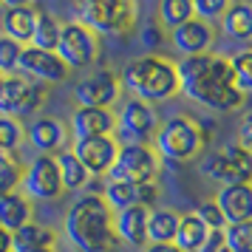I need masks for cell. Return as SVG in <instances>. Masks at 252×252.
Returning <instances> with one entry per match:
<instances>
[{
    "label": "cell",
    "mask_w": 252,
    "mask_h": 252,
    "mask_svg": "<svg viewBox=\"0 0 252 252\" xmlns=\"http://www.w3.org/2000/svg\"><path fill=\"white\" fill-rule=\"evenodd\" d=\"M179 74V94H184L190 102L201 105L207 111H238L244 105V94L232 82L229 60L221 54H195V57H182L176 63Z\"/></svg>",
    "instance_id": "1"
},
{
    "label": "cell",
    "mask_w": 252,
    "mask_h": 252,
    "mask_svg": "<svg viewBox=\"0 0 252 252\" xmlns=\"http://www.w3.org/2000/svg\"><path fill=\"white\" fill-rule=\"evenodd\" d=\"M65 238L80 252H114L119 247L114 229V210L102 195H82L65 213Z\"/></svg>",
    "instance_id": "2"
},
{
    "label": "cell",
    "mask_w": 252,
    "mask_h": 252,
    "mask_svg": "<svg viewBox=\"0 0 252 252\" xmlns=\"http://www.w3.org/2000/svg\"><path fill=\"white\" fill-rule=\"evenodd\" d=\"M122 88L130 91L142 102H167L173 96H179V74H176V63L161 54H145V57H133L125 63V68L119 74Z\"/></svg>",
    "instance_id": "3"
},
{
    "label": "cell",
    "mask_w": 252,
    "mask_h": 252,
    "mask_svg": "<svg viewBox=\"0 0 252 252\" xmlns=\"http://www.w3.org/2000/svg\"><path fill=\"white\" fill-rule=\"evenodd\" d=\"M136 0H77L74 20L96 37H122L136 26Z\"/></svg>",
    "instance_id": "4"
},
{
    "label": "cell",
    "mask_w": 252,
    "mask_h": 252,
    "mask_svg": "<svg viewBox=\"0 0 252 252\" xmlns=\"http://www.w3.org/2000/svg\"><path fill=\"white\" fill-rule=\"evenodd\" d=\"M207 139L201 133V127L195 119L190 116H170L164 119L153 136V150L156 156L164 161H173V164H184V161H193L195 156L204 153Z\"/></svg>",
    "instance_id": "5"
},
{
    "label": "cell",
    "mask_w": 252,
    "mask_h": 252,
    "mask_svg": "<svg viewBox=\"0 0 252 252\" xmlns=\"http://www.w3.org/2000/svg\"><path fill=\"white\" fill-rule=\"evenodd\" d=\"M161 170V159L156 156L153 145L145 142H119L114 167L108 170V182H127V184H150L156 182Z\"/></svg>",
    "instance_id": "6"
},
{
    "label": "cell",
    "mask_w": 252,
    "mask_h": 252,
    "mask_svg": "<svg viewBox=\"0 0 252 252\" xmlns=\"http://www.w3.org/2000/svg\"><path fill=\"white\" fill-rule=\"evenodd\" d=\"M43 102H46V85H37L20 74L0 80V116L20 119V116L37 114Z\"/></svg>",
    "instance_id": "7"
},
{
    "label": "cell",
    "mask_w": 252,
    "mask_h": 252,
    "mask_svg": "<svg viewBox=\"0 0 252 252\" xmlns=\"http://www.w3.org/2000/svg\"><path fill=\"white\" fill-rule=\"evenodd\" d=\"M57 57L68 68H88L99 60V37L77 20H68L60 29Z\"/></svg>",
    "instance_id": "8"
},
{
    "label": "cell",
    "mask_w": 252,
    "mask_h": 252,
    "mask_svg": "<svg viewBox=\"0 0 252 252\" xmlns=\"http://www.w3.org/2000/svg\"><path fill=\"white\" fill-rule=\"evenodd\" d=\"M20 193L29 201H57L65 193L57 170V159L54 156H34L29 161L23 179H20Z\"/></svg>",
    "instance_id": "9"
},
{
    "label": "cell",
    "mask_w": 252,
    "mask_h": 252,
    "mask_svg": "<svg viewBox=\"0 0 252 252\" xmlns=\"http://www.w3.org/2000/svg\"><path fill=\"white\" fill-rule=\"evenodd\" d=\"M17 71L37 85H60V82L68 80L71 74V68L57 57V51H43V48L34 46H23Z\"/></svg>",
    "instance_id": "10"
},
{
    "label": "cell",
    "mask_w": 252,
    "mask_h": 252,
    "mask_svg": "<svg viewBox=\"0 0 252 252\" xmlns=\"http://www.w3.org/2000/svg\"><path fill=\"white\" fill-rule=\"evenodd\" d=\"M122 94L119 74L111 68H96L74 85V99L80 108H111Z\"/></svg>",
    "instance_id": "11"
},
{
    "label": "cell",
    "mask_w": 252,
    "mask_h": 252,
    "mask_svg": "<svg viewBox=\"0 0 252 252\" xmlns=\"http://www.w3.org/2000/svg\"><path fill=\"white\" fill-rule=\"evenodd\" d=\"M71 153L80 159V164L88 170L91 179H102V176H108V170L114 167L116 153H119V142H116V136L74 139Z\"/></svg>",
    "instance_id": "12"
},
{
    "label": "cell",
    "mask_w": 252,
    "mask_h": 252,
    "mask_svg": "<svg viewBox=\"0 0 252 252\" xmlns=\"http://www.w3.org/2000/svg\"><path fill=\"white\" fill-rule=\"evenodd\" d=\"M116 127L122 130L125 142H145L148 145L150 139L156 136V130H159V119H156L153 105L130 96V99H125L122 111L116 116Z\"/></svg>",
    "instance_id": "13"
},
{
    "label": "cell",
    "mask_w": 252,
    "mask_h": 252,
    "mask_svg": "<svg viewBox=\"0 0 252 252\" xmlns=\"http://www.w3.org/2000/svg\"><path fill=\"white\" fill-rule=\"evenodd\" d=\"M170 43L182 57H195V54H213L216 46V26L204 20H187L179 29L170 32Z\"/></svg>",
    "instance_id": "14"
},
{
    "label": "cell",
    "mask_w": 252,
    "mask_h": 252,
    "mask_svg": "<svg viewBox=\"0 0 252 252\" xmlns=\"http://www.w3.org/2000/svg\"><path fill=\"white\" fill-rule=\"evenodd\" d=\"M68 136H71L68 125L60 122L57 116H37L34 122L29 125V130H26L29 145H32L40 156H54V153H60V150L65 148Z\"/></svg>",
    "instance_id": "15"
},
{
    "label": "cell",
    "mask_w": 252,
    "mask_h": 252,
    "mask_svg": "<svg viewBox=\"0 0 252 252\" xmlns=\"http://www.w3.org/2000/svg\"><path fill=\"white\" fill-rule=\"evenodd\" d=\"M116 114L111 108H77L68 122V133L74 139H91V136H114Z\"/></svg>",
    "instance_id": "16"
},
{
    "label": "cell",
    "mask_w": 252,
    "mask_h": 252,
    "mask_svg": "<svg viewBox=\"0 0 252 252\" xmlns=\"http://www.w3.org/2000/svg\"><path fill=\"white\" fill-rule=\"evenodd\" d=\"M216 204L227 224L250 221L252 218V182L221 184V190L216 195Z\"/></svg>",
    "instance_id": "17"
},
{
    "label": "cell",
    "mask_w": 252,
    "mask_h": 252,
    "mask_svg": "<svg viewBox=\"0 0 252 252\" xmlns=\"http://www.w3.org/2000/svg\"><path fill=\"white\" fill-rule=\"evenodd\" d=\"M114 229L116 238L127 247H148V210L133 204L114 213Z\"/></svg>",
    "instance_id": "18"
},
{
    "label": "cell",
    "mask_w": 252,
    "mask_h": 252,
    "mask_svg": "<svg viewBox=\"0 0 252 252\" xmlns=\"http://www.w3.org/2000/svg\"><path fill=\"white\" fill-rule=\"evenodd\" d=\"M218 26L221 34L232 43H252V0H232Z\"/></svg>",
    "instance_id": "19"
},
{
    "label": "cell",
    "mask_w": 252,
    "mask_h": 252,
    "mask_svg": "<svg viewBox=\"0 0 252 252\" xmlns=\"http://www.w3.org/2000/svg\"><path fill=\"white\" fill-rule=\"evenodd\" d=\"M43 250H57V232L51 227L29 221L26 227L12 232V252H43Z\"/></svg>",
    "instance_id": "20"
},
{
    "label": "cell",
    "mask_w": 252,
    "mask_h": 252,
    "mask_svg": "<svg viewBox=\"0 0 252 252\" xmlns=\"http://www.w3.org/2000/svg\"><path fill=\"white\" fill-rule=\"evenodd\" d=\"M34 20H37V9H6L3 20H0V32L6 40H12L17 46H32L34 37Z\"/></svg>",
    "instance_id": "21"
},
{
    "label": "cell",
    "mask_w": 252,
    "mask_h": 252,
    "mask_svg": "<svg viewBox=\"0 0 252 252\" xmlns=\"http://www.w3.org/2000/svg\"><path fill=\"white\" fill-rule=\"evenodd\" d=\"M32 221V201L26 198L20 190L0 195V229L6 232H17Z\"/></svg>",
    "instance_id": "22"
},
{
    "label": "cell",
    "mask_w": 252,
    "mask_h": 252,
    "mask_svg": "<svg viewBox=\"0 0 252 252\" xmlns=\"http://www.w3.org/2000/svg\"><path fill=\"white\" fill-rule=\"evenodd\" d=\"M179 227V213L170 207H153L148 210V244H173Z\"/></svg>",
    "instance_id": "23"
},
{
    "label": "cell",
    "mask_w": 252,
    "mask_h": 252,
    "mask_svg": "<svg viewBox=\"0 0 252 252\" xmlns=\"http://www.w3.org/2000/svg\"><path fill=\"white\" fill-rule=\"evenodd\" d=\"M210 238V229L195 218V213H187V216H179V227H176V238L173 244L182 252H198L204 247V241Z\"/></svg>",
    "instance_id": "24"
},
{
    "label": "cell",
    "mask_w": 252,
    "mask_h": 252,
    "mask_svg": "<svg viewBox=\"0 0 252 252\" xmlns=\"http://www.w3.org/2000/svg\"><path fill=\"white\" fill-rule=\"evenodd\" d=\"M54 159H57V170H60V179H63V190H65V193L85 190V184L91 182V176H88V170L80 164V159H77L71 150H60Z\"/></svg>",
    "instance_id": "25"
},
{
    "label": "cell",
    "mask_w": 252,
    "mask_h": 252,
    "mask_svg": "<svg viewBox=\"0 0 252 252\" xmlns=\"http://www.w3.org/2000/svg\"><path fill=\"white\" fill-rule=\"evenodd\" d=\"M60 29H63V23H60L54 14H51V12H43V9H37L32 46H34V48H43V51H57Z\"/></svg>",
    "instance_id": "26"
},
{
    "label": "cell",
    "mask_w": 252,
    "mask_h": 252,
    "mask_svg": "<svg viewBox=\"0 0 252 252\" xmlns=\"http://www.w3.org/2000/svg\"><path fill=\"white\" fill-rule=\"evenodd\" d=\"M193 20V3L190 0H159V17L156 23L161 29H179L182 23Z\"/></svg>",
    "instance_id": "27"
},
{
    "label": "cell",
    "mask_w": 252,
    "mask_h": 252,
    "mask_svg": "<svg viewBox=\"0 0 252 252\" xmlns=\"http://www.w3.org/2000/svg\"><path fill=\"white\" fill-rule=\"evenodd\" d=\"M229 60V71H232V82L244 96L252 94V48H241Z\"/></svg>",
    "instance_id": "28"
},
{
    "label": "cell",
    "mask_w": 252,
    "mask_h": 252,
    "mask_svg": "<svg viewBox=\"0 0 252 252\" xmlns=\"http://www.w3.org/2000/svg\"><path fill=\"white\" fill-rule=\"evenodd\" d=\"M102 201L114 213L125 210V207L136 204V184H127V182H105L102 187Z\"/></svg>",
    "instance_id": "29"
},
{
    "label": "cell",
    "mask_w": 252,
    "mask_h": 252,
    "mask_svg": "<svg viewBox=\"0 0 252 252\" xmlns=\"http://www.w3.org/2000/svg\"><path fill=\"white\" fill-rule=\"evenodd\" d=\"M23 139H26V127L20 125V119L0 116V153L14 156L17 148L23 145Z\"/></svg>",
    "instance_id": "30"
},
{
    "label": "cell",
    "mask_w": 252,
    "mask_h": 252,
    "mask_svg": "<svg viewBox=\"0 0 252 252\" xmlns=\"http://www.w3.org/2000/svg\"><path fill=\"white\" fill-rule=\"evenodd\" d=\"M221 153L229 159L232 170L238 176V182H252V150H247L244 145H238V142H227V145L221 148Z\"/></svg>",
    "instance_id": "31"
},
{
    "label": "cell",
    "mask_w": 252,
    "mask_h": 252,
    "mask_svg": "<svg viewBox=\"0 0 252 252\" xmlns=\"http://www.w3.org/2000/svg\"><path fill=\"white\" fill-rule=\"evenodd\" d=\"M224 244H227V252H252V218L238 221V224H227Z\"/></svg>",
    "instance_id": "32"
},
{
    "label": "cell",
    "mask_w": 252,
    "mask_h": 252,
    "mask_svg": "<svg viewBox=\"0 0 252 252\" xmlns=\"http://www.w3.org/2000/svg\"><path fill=\"white\" fill-rule=\"evenodd\" d=\"M195 218H198L210 232H221V229L227 227V221H224V216H221L216 198H204L201 204L195 207Z\"/></svg>",
    "instance_id": "33"
},
{
    "label": "cell",
    "mask_w": 252,
    "mask_h": 252,
    "mask_svg": "<svg viewBox=\"0 0 252 252\" xmlns=\"http://www.w3.org/2000/svg\"><path fill=\"white\" fill-rule=\"evenodd\" d=\"M190 3H193V17L195 20L213 23V20H221V14L229 9L232 0H190Z\"/></svg>",
    "instance_id": "34"
},
{
    "label": "cell",
    "mask_w": 252,
    "mask_h": 252,
    "mask_svg": "<svg viewBox=\"0 0 252 252\" xmlns=\"http://www.w3.org/2000/svg\"><path fill=\"white\" fill-rule=\"evenodd\" d=\"M20 51H23V46H17V43H12V40H6V37L0 34V74H3V77L17 74Z\"/></svg>",
    "instance_id": "35"
},
{
    "label": "cell",
    "mask_w": 252,
    "mask_h": 252,
    "mask_svg": "<svg viewBox=\"0 0 252 252\" xmlns=\"http://www.w3.org/2000/svg\"><path fill=\"white\" fill-rule=\"evenodd\" d=\"M20 179H23V167L12 159L6 167H3V170H0V195L20 190Z\"/></svg>",
    "instance_id": "36"
},
{
    "label": "cell",
    "mask_w": 252,
    "mask_h": 252,
    "mask_svg": "<svg viewBox=\"0 0 252 252\" xmlns=\"http://www.w3.org/2000/svg\"><path fill=\"white\" fill-rule=\"evenodd\" d=\"M142 46L148 48L150 54H156L164 46V29L156 20H148V23L142 26Z\"/></svg>",
    "instance_id": "37"
},
{
    "label": "cell",
    "mask_w": 252,
    "mask_h": 252,
    "mask_svg": "<svg viewBox=\"0 0 252 252\" xmlns=\"http://www.w3.org/2000/svg\"><path fill=\"white\" fill-rule=\"evenodd\" d=\"M159 201V184H136V207H145V210H153Z\"/></svg>",
    "instance_id": "38"
},
{
    "label": "cell",
    "mask_w": 252,
    "mask_h": 252,
    "mask_svg": "<svg viewBox=\"0 0 252 252\" xmlns=\"http://www.w3.org/2000/svg\"><path fill=\"white\" fill-rule=\"evenodd\" d=\"M238 145H244L247 150H252V108H247V111H244V116H241Z\"/></svg>",
    "instance_id": "39"
},
{
    "label": "cell",
    "mask_w": 252,
    "mask_h": 252,
    "mask_svg": "<svg viewBox=\"0 0 252 252\" xmlns=\"http://www.w3.org/2000/svg\"><path fill=\"white\" fill-rule=\"evenodd\" d=\"M198 252H227V244H224V229L221 232H210V238L204 241V247Z\"/></svg>",
    "instance_id": "40"
},
{
    "label": "cell",
    "mask_w": 252,
    "mask_h": 252,
    "mask_svg": "<svg viewBox=\"0 0 252 252\" xmlns=\"http://www.w3.org/2000/svg\"><path fill=\"white\" fill-rule=\"evenodd\" d=\"M37 0H0V6H6V9H32Z\"/></svg>",
    "instance_id": "41"
},
{
    "label": "cell",
    "mask_w": 252,
    "mask_h": 252,
    "mask_svg": "<svg viewBox=\"0 0 252 252\" xmlns=\"http://www.w3.org/2000/svg\"><path fill=\"white\" fill-rule=\"evenodd\" d=\"M142 252H182L176 244H148Z\"/></svg>",
    "instance_id": "42"
},
{
    "label": "cell",
    "mask_w": 252,
    "mask_h": 252,
    "mask_svg": "<svg viewBox=\"0 0 252 252\" xmlns=\"http://www.w3.org/2000/svg\"><path fill=\"white\" fill-rule=\"evenodd\" d=\"M0 252H12V232L0 229Z\"/></svg>",
    "instance_id": "43"
},
{
    "label": "cell",
    "mask_w": 252,
    "mask_h": 252,
    "mask_svg": "<svg viewBox=\"0 0 252 252\" xmlns=\"http://www.w3.org/2000/svg\"><path fill=\"white\" fill-rule=\"evenodd\" d=\"M12 159H14V156H6V153H0V170H3V167H6V164H9Z\"/></svg>",
    "instance_id": "44"
},
{
    "label": "cell",
    "mask_w": 252,
    "mask_h": 252,
    "mask_svg": "<svg viewBox=\"0 0 252 252\" xmlns=\"http://www.w3.org/2000/svg\"><path fill=\"white\" fill-rule=\"evenodd\" d=\"M43 252H57V250H43Z\"/></svg>",
    "instance_id": "45"
},
{
    "label": "cell",
    "mask_w": 252,
    "mask_h": 252,
    "mask_svg": "<svg viewBox=\"0 0 252 252\" xmlns=\"http://www.w3.org/2000/svg\"><path fill=\"white\" fill-rule=\"evenodd\" d=\"M0 80H3V74H0Z\"/></svg>",
    "instance_id": "46"
}]
</instances>
